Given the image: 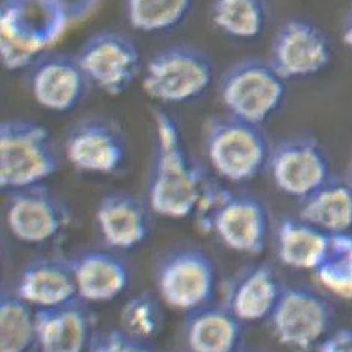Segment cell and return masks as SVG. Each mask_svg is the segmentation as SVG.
Wrapping results in <instances>:
<instances>
[{
    "mask_svg": "<svg viewBox=\"0 0 352 352\" xmlns=\"http://www.w3.org/2000/svg\"><path fill=\"white\" fill-rule=\"evenodd\" d=\"M87 304L76 298L59 307L38 309L35 320L39 352L90 350L94 316Z\"/></svg>",
    "mask_w": 352,
    "mask_h": 352,
    "instance_id": "obj_16",
    "label": "cell"
},
{
    "mask_svg": "<svg viewBox=\"0 0 352 352\" xmlns=\"http://www.w3.org/2000/svg\"><path fill=\"white\" fill-rule=\"evenodd\" d=\"M59 168L56 144L43 124L21 118L0 124V187L6 193L44 184Z\"/></svg>",
    "mask_w": 352,
    "mask_h": 352,
    "instance_id": "obj_3",
    "label": "cell"
},
{
    "mask_svg": "<svg viewBox=\"0 0 352 352\" xmlns=\"http://www.w3.org/2000/svg\"><path fill=\"white\" fill-rule=\"evenodd\" d=\"M193 0H124L130 26L144 34L170 32L190 13Z\"/></svg>",
    "mask_w": 352,
    "mask_h": 352,
    "instance_id": "obj_26",
    "label": "cell"
},
{
    "mask_svg": "<svg viewBox=\"0 0 352 352\" xmlns=\"http://www.w3.org/2000/svg\"><path fill=\"white\" fill-rule=\"evenodd\" d=\"M89 352H153L148 342L136 339L120 329H112L92 339Z\"/></svg>",
    "mask_w": 352,
    "mask_h": 352,
    "instance_id": "obj_29",
    "label": "cell"
},
{
    "mask_svg": "<svg viewBox=\"0 0 352 352\" xmlns=\"http://www.w3.org/2000/svg\"><path fill=\"white\" fill-rule=\"evenodd\" d=\"M36 342L32 305L3 289L0 296V352H28Z\"/></svg>",
    "mask_w": 352,
    "mask_h": 352,
    "instance_id": "obj_25",
    "label": "cell"
},
{
    "mask_svg": "<svg viewBox=\"0 0 352 352\" xmlns=\"http://www.w3.org/2000/svg\"><path fill=\"white\" fill-rule=\"evenodd\" d=\"M347 183L350 184V187L352 188V161L351 164H350V168H349V175H347Z\"/></svg>",
    "mask_w": 352,
    "mask_h": 352,
    "instance_id": "obj_33",
    "label": "cell"
},
{
    "mask_svg": "<svg viewBox=\"0 0 352 352\" xmlns=\"http://www.w3.org/2000/svg\"><path fill=\"white\" fill-rule=\"evenodd\" d=\"M327 292L341 300H352V233L330 234L327 253L313 272Z\"/></svg>",
    "mask_w": 352,
    "mask_h": 352,
    "instance_id": "obj_27",
    "label": "cell"
},
{
    "mask_svg": "<svg viewBox=\"0 0 352 352\" xmlns=\"http://www.w3.org/2000/svg\"><path fill=\"white\" fill-rule=\"evenodd\" d=\"M70 261L78 298L86 302L115 300L130 284L127 264L111 252L86 250Z\"/></svg>",
    "mask_w": 352,
    "mask_h": 352,
    "instance_id": "obj_18",
    "label": "cell"
},
{
    "mask_svg": "<svg viewBox=\"0 0 352 352\" xmlns=\"http://www.w3.org/2000/svg\"><path fill=\"white\" fill-rule=\"evenodd\" d=\"M267 320L281 345L293 351L307 352L329 335L333 309L322 295L310 287L284 285Z\"/></svg>",
    "mask_w": 352,
    "mask_h": 352,
    "instance_id": "obj_7",
    "label": "cell"
},
{
    "mask_svg": "<svg viewBox=\"0 0 352 352\" xmlns=\"http://www.w3.org/2000/svg\"><path fill=\"white\" fill-rule=\"evenodd\" d=\"M15 293L38 309L59 307L78 298L72 261L44 258L30 263L20 274Z\"/></svg>",
    "mask_w": 352,
    "mask_h": 352,
    "instance_id": "obj_19",
    "label": "cell"
},
{
    "mask_svg": "<svg viewBox=\"0 0 352 352\" xmlns=\"http://www.w3.org/2000/svg\"><path fill=\"white\" fill-rule=\"evenodd\" d=\"M210 19L233 39H256L267 25V7L264 0H213Z\"/></svg>",
    "mask_w": 352,
    "mask_h": 352,
    "instance_id": "obj_24",
    "label": "cell"
},
{
    "mask_svg": "<svg viewBox=\"0 0 352 352\" xmlns=\"http://www.w3.org/2000/svg\"><path fill=\"white\" fill-rule=\"evenodd\" d=\"M28 84L34 100L47 111H72L90 86L78 56L46 52L29 69Z\"/></svg>",
    "mask_w": 352,
    "mask_h": 352,
    "instance_id": "obj_14",
    "label": "cell"
},
{
    "mask_svg": "<svg viewBox=\"0 0 352 352\" xmlns=\"http://www.w3.org/2000/svg\"><path fill=\"white\" fill-rule=\"evenodd\" d=\"M120 322L121 329L129 335L148 342L162 330L164 313L153 295L138 294L124 302Z\"/></svg>",
    "mask_w": 352,
    "mask_h": 352,
    "instance_id": "obj_28",
    "label": "cell"
},
{
    "mask_svg": "<svg viewBox=\"0 0 352 352\" xmlns=\"http://www.w3.org/2000/svg\"><path fill=\"white\" fill-rule=\"evenodd\" d=\"M331 59L330 40L319 26L307 20L290 19L275 33L269 61L290 81L318 75Z\"/></svg>",
    "mask_w": 352,
    "mask_h": 352,
    "instance_id": "obj_11",
    "label": "cell"
},
{
    "mask_svg": "<svg viewBox=\"0 0 352 352\" xmlns=\"http://www.w3.org/2000/svg\"><path fill=\"white\" fill-rule=\"evenodd\" d=\"M330 234L300 217H284L275 232L276 256L283 265L314 272L327 253Z\"/></svg>",
    "mask_w": 352,
    "mask_h": 352,
    "instance_id": "obj_22",
    "label": "cell"
},
{
    "mask_svg": "<svg viewBox=\"0 0 352 352\" xmlns=\"http://www.w3.org/2000/svg\"><path fill=\"white\" fill-rule=\"evenodd\" d=\"M155 284L166 305L179 311H193L210 304L214 296V263L201 249H175L158 261Z\"/></svg>",
    "mask_w": 352,
    "mask_h": 352,
    "instance_id": "obj_8",
    "label": "cell"
},
{
    "mask_svg": "<svg viewBox=\"0 0 352 352\" xmlns=\"http://www.w3.org/2000/svg\"><path fill=\"white\" fill-rule=\"evenodd\" d=\"M76 56L90 86L109 96L122 95L144 72L136 43L115 30L91 35Z\"/></svg>",
    "mask_w": 352,
    "mask_h": 352,
    "instance_id": "obj_9",
    "label": "cell"
},
{
    "mask_svg": "<svg viewBox=\"0 0 352 352\" xmlns=\"http://www.w3.org/2000/svg\"><path fill=\"white\" fill-rule=\"evenodd\" d=\"M195 215L202 228L236 253L259 255L267 247L269 214L255 197L233 193L212 183Z\"/></svg>",
    "mask_w": 352,
    "mask_h": 352,
    "instance_id": "obj_2",
    "label": "cell"
},
{
    "mask_svg": "<svg viewBox=\"0 0 352 352\" xmlns=\"http://www.w3.org/2000/svg\"><path fill=\"white\" fill-rule=\"evenodd\" d=\"M299 217L327 234L351 232L352 188L347 181L331 177L300 201Z\"/></svg>",
    "mask_w": 352,
    "mask_h": 352,
    "instance_id": "obj_23",
    "label": "cell"
},
{
    "mask_svg": "<svg viewBox=\"0 0 352 352\" xmlns=\"http://www.w3.org/2000/svg\"><path fill=\"white\" fill-rule=\"evenodd\" d=\"M173 352H176V351H173ZM178 352H188V351H178Z\"/></svg>",
    "mask_w": 352,
    "mask_h": 352,
    "instance_id": "obj_35",
    "label": "cell"
},
{
    "mask_svg": "<svg viewBox=\"0 0 352 352\" xmlns=\"http://www.w3.org/2000/svg\"><path fill=\"white\" fill-rule=\"evenodd\" d=\"M342 40L352 50V9L347 14L342 26Z\"/></svg>",
    "mask_w": 352,
    "mask_h": 352,
    "instance_id": "obj_32",
    "label": "cell"
},
{
    "mask_svg": "<svg viewBox=\"0 0 352 352\" xmlns=\"http://www.w3.org/2000/svg\"><path fill=\"white\" fill-rule=\"evenodd\" d=\"M214 78L204 52L189 45H172L156 52L142 72L144 91L168 104H188L208 91Z\"/></svg>",
    "mask_w": 352,
    "mask_h": 352,
    "instance_id": "obj_6",
    "label": "cell"
},
{
    "mask_svg": "<svg viewBox=\"0 0 352 352\" xmlns=\"http://www.w3.org/2000/svg\"><path fill=\"white\" fill-rule=\"evenodd\" d=\"M243 322L228 307L204 305L187 313L183 340L188 352H238Z\"/></svg>",
    "mask_w": 352,
    "mask_h": 352,
    "instance_id": "obj_21",
    "label": "cell"
},
{
    "mask_svg": "<svg viewBox=\"0 0 352 352\" xmlns=\"http://www.w3.org/2000/svg\"><path fill=\"white\" fill-rule=\"evenodd\" d=\"M318 352H352V330L341 329L329 333L318 346Z\"/></svg>",
    "mask_w": 352,
    "mask_h": 352,
    "instance_id": "obj_30",
    "label": "cell"
},
{
    "mask_svg": "<svg viewBox=\"0 0 352 352\" xmlns=\"http://www.w3.org/2000/svg\"><path fill=\"white\" fill-rule=\"evenodd\" d=\"M267 170L276 188L299 201L333 177L327 152L309 138H287L276 144Z\"/></svg>",
    "mask_w": 352,
    "mask_h": 352,
    "instance_id": "obj_12",
    "label": "cell"
},
{
    "mask_svg": "<svg viewBox=\"0 0 352 352\" xmlns=\"http://www.w3.org/2000/svg\"><path fill=\"white\" fill-rule=\"evenodd\" d=\"M284 285L270 264L252 265L244 269L230 284L226 307L241 322L267 319Z\"/></svg>",
    "mask_w": 352,
    "mask_h": 352,
    "instance_id": "obj_20",
    "label": "cell"
},
{
    "mask_svg": "<svg viewBox=\"0 0 352 352\" xmlns=\"http://www.w3.org/2000/svg\"><path fill=\"white\" fill-rule=\"evenodd\" d=\"M204 150L218 176L228 182L245 183L267 168L273 147L261 126L227 115L209 121Z\"/></svg>",
    "mask_w": 352,
    "mask_h": 352,
    "instance_id": "obj_4",
    "label": "cell"
},
{
    "mask_svg": "<svg viewBox=\"0 0 352 352\" xmlns=\"http://www.w3.org/2000/svg\"><path fill=\"white\" fill-rule=\"evenodd\" d=\"M98 230L109 247L129 250L142 244L150 235L148 210L127 193H110L96 209Z\"/></svg>",
    "mask_w": 352,
    "mask_h": 352,
    "instance_id": "obj_17",
    "label": "cell"
},
{
    "mask_svg": "<svg viewBox=\"0 0 352 352\" xmlns=\"http://www.w3.org/2000/svg\"><path fill=\"white\" fill-rule=\"evenodd\" d=\"M63 0H3L0 39L34 55H43L72 25Z\"/></svg>",
    "mask_w": 352,
    "mask_h": 352,
    "instance_id": "obj_10",
    "label": "cell"
},
{
    "mask_svg": "<svg viewBox=\"0 0 352 352\" xmlns=\"http://www.w3.org/2000/svg\"><path fill=\"white\" fill-rule=\"evenodd\" d=\"M287 84L269 60H241L224 72L219 98L229 116L261 126L280 109Z\"/></svg>",
    "mask_w": 352,
    "mask_h": 352,
    "instance_id": "obj_5",
    "label": "cell"
},
{
    "mask_svg": "<svg viewBox=\"0 0 352 352\" xmlns=\"http://www.w3.org/2000/svg\"><path fill=\"white\" fill-rule=\"evenodd\" d=\"M153 124L156 151L147 190L148 206L164 218H188L196 214L209 181L186 150L175 118L156 110Z\"/></svg>",
    "mask_w": 352,
    "mask_h": 352,
    "instance_id": "obj_1",
    "label": "cell"
},
{
    "mask_svg": "<svg viewBox=\"0 0 352 352\" xmlns=\"http://www.w3.org/2000/svg\"><path fill=\"white\" fill-rule=\"evenodd\" d=\"M72 24L81 23L96 12L101 0H63Z\"/></svg>",
    "mask_w": 352,
    "mask_h": 352,
    "instance_id": "obj_31",
    "label": "cell"
},
{
    "mask_svg": "<svg viewBox=\"0 0 352 352\" xmlns=\"http://www.w3.org/2000/svg\"><path fill=\"white\" fill-rule=\"evenodd\" d=\"M64 155L78 170L113 175L124 166L127 147L113 124L101 118H86L66 135Z\"/></svg>",
    "mask_w": 352,
    "mask_h": 352,
    "instance_id": "obj_15",
    "label": "cell"
},
{
    "mask_svg": "<svg viewBox=\"0 0 352 352\" xmlns=\"http://www.w3.org/2000/svg\"><path fill=\"white\" fill-rule=\"evenodd\" d=\"M7 195L6 222L18 241L44 244L56 238L70 223L65 204L45 184Z\"/></svg>",
    "mask_w": 352,
    "mask_h": 352,
    "instance_id": "obj_13",
    "label": "cell"
},
{
    "mask_svg": "<svg viewBox=\"0 0 352 352\" xmlns=\"http://www.w3.org/2000/svg\"><path fill=\"white\" fill-rule=\"evenodd\" d=\"M238 352H267V351H264V350H255V349H252V350H245V351H238Z\"/></svg>",
    "mask_w": 352,
    "mask_h": 352,
    "instance_id": "obj_34",
    "label": "cell"
}]
</instances>
